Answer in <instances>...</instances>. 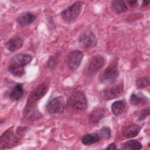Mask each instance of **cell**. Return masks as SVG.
Returning <instances> with one entry per match:
<instances>
[{
  "instance_id": "1",
  "label": "cell",
  "mask_w": 150,
  "mask_h": 150,
  "mask_svg": "<svg viewBox=\"0 0 150 150\" xmlns=\"http://www.w3.org/2000/svg\"><path fill=\"white\" fill-rule=\"evenodd\" d=\"M32 60L30 56L23 53L14 55L11 59L9 71L14 76L21 77L25 73L24 67Z\"/></svg>"
},
{
  "instance_id": "2",
  "label": "cell",
  "mask_w": 150,
  "mask_h": 150,
  "mask_svg": "<svg viewBox=\"0 0 150 150\" xmlns=\"http://www.w3.org/2000/svg\"><path fill=\"white\" fill-rule=\"evenodd\" d=\"M68 104L73 108L83 111L87 108V100L85 94L80 91L73 93L68 99Z\"/></svg>"
},
{
  "instance_id": "3",
  "label": "cell",
  "mask_w": 150,
  "mask_h": 150,
  "mask_svg": "<svg viewBox=\"0 0 150 150\" xmlns=\"http://www.w3.org/2000/svg\"><path fill=\"white\" fill-rule=\"evenodd\" d=\"M19 141V138L15 135L13 130V127H11V128L6 130L5 132H4L1 136V148L4 149L11 148L13 146L16 145Z\"/></svg>"
},
{
  "instance_id": "4",
  "label": "cell",
  "mask_w": 150,
  "mask_h": 150,
  "mask_svg": "<svg viewBox=\"0 0 150 150\" xmlns=\"http://www.w3.org/2000/svg\"><path fill=\"white\" fill-rule=\"evenodd\" d=\"M82 5L83 4L81 1H77L74 2L70 6L62 12V17L67 22L74 21L79 16L81 12Z\"/></svg>"
},
{
  "instance_id": "5",
  "label": "cell",
  "mask_w": 150,
  "mask_h": 150,
  "mask_svg": "<svg viewBox=\"0 0 150 150\" xmlns=\"http://www.w3.org/2000/svg\"><path fill=\"white\" fill-rule=\"evenodd\" d=\"M104 59L100 55L93 57L86 65L84 71V73L88 76H93L103 67L104 64Z\"/></svg>"
},
{
  "instance_id": "6",
  "label": "cell",
  "mask_w": 150,
  "mask_h": 150,
  "mask_svg": "<svg viewBox=\"0 0 150 150\" xmlns=\"http://www.w3.org/2000/svg\"><path fill=\"white\" fill-rule=\"evenodd\" d=\"M119 74L118 67L115 63L110 64L103 71L100 77L101 83L107 84L113 83Z\"/></svg>"
},
{
  "instance_id": "7",
  "label": "cell",
  "mask_w": 150,
  "mask_h": 150,
  "mask_svg": "<svg viewBox=\"0 0 150 150\" xmlns=\"http://www.w3.org/2000/svg\"><path fill=\"white\" fill-rule=\"evenodd\" d=\"M123 84L119 83L114 85H111L105 88L101 93L103 99L109 100L119 97L123 92Z\"/></svg>"
},
{
  "instance_id": "8",
  "label": "cell",
  "mask_w": 150,
  "mask_h": 150,
  "mask_svg": "<svg viewBox=\"0 0 150 150\" xmlns=\"http://www.w3.org/2000/svg\"><path fill=\"white\" fill-rule=\"evenodd\" d=\"M47 91V87L46 85L42 84L38 87L35 88L30 93L26 106L25 108V111L29 110L33 104L36 103L37 101L40 100L46 94Z\"/></svg>"
},
{
  "instance_id": "9",
  "label": "cell",
  "mask_w": 150,
  "mask_h": 150,
  "mask_svg": "<svg viewBox=\"0 0 150 150\" xmlns=\"http://www.w3.org/2000/svg\"><path fill=\"white\" fill-rule=\"evenodd\" d=\"M83 53L78 50L70 52L67 56L66 62L67 66L71 70H76L80 66L83 59Z\"/></svg>"
},
{
  "instance_id": "10",
  "label": "cell",
  "mask_w": 150,
  "mask_h": 150,
  "mask_svg": "<svg viewBox=\"0 0 150 150\" xmlns=\"http://www.w3.org/2000/svg\"><path fill=\"white\" fill-rule=\"evenodd\" d=\"M65 107V101L63 97L59 96L51 100L46 105V110L50 114L62 112Z\"/></svg>"
},
{
  "instance_id": "11",
  "label": "cell",
  "mask_w": 150,
  "mask_h": 150,
  "mask_svg": "<svg viewBox=\"0 0 150 150\" xmlns=\"http://www.w3.org/2000/svg\"><path fill=\"white\" fill-rule=\"evenodd\" d=\"M79 42L84 48L90 49L94 47L97 44V39L95 35L91 31H85L79 38Z\"/></svg>"
},
{
  "instance_id": "12",
  "label": "cell",
  "mask_w": 150,
  "mask_h": 150,
  "mask_svg": "<svg viewBox=\"0 0 150 150\" xmlns=\"http://www.w3.org/2000/svg\"><path fill=\"white\" fill-rule=\"evenodd\" d=\"M22 45L23 40L19 36H16L11 38L5 44L7 49L11 52L19 50L22 47Z\"/></svg>"
},
{
  "instance_id": "13",
  "label": "cell",
  "mask_w": 150,
  "mask_h": 150,
  "mask_svg": "<svg viewBox=\"0 0 150 150\" xmlns=\"http://www.w3.org/2000/svg\"><path fill=\"white\" fill-rule=\"evenodd\" d=\"M36 16L31 12H25L21 14L16 19L17 22L21 26L28 25L35 21Z\"/></svg>"
},
{
  "instance_id": "14",
  "label": "cell",
  "mask_w": 150,
  "mask_h": 150,
  "mask_svg": "<svg viewBox=\"0 0 150 150\" xmlns=\"http://www.w3.org/2000/svg\"><path fill=\"white\" fill-rule=\"evenodd\" d=\"M141 129V127L137 124H131L123 131V136L127 138H133L137 136Z\"/></svg>"
},
{
  "instance_id": "15",
  "label": "cell",
  "mask_w": 150,
  "mask_h": 150,
  "mask_svg": "<svg viewBox=\"0 0 150 150\" xmlns=\"http://www.w3.org/2000/svg\"><path fill=\"white\" fill-rule=\"evenodd\" d=\"M24 93L23 84L18 83L12 88L9 93V97L13 101H18L20 100Z\"/></svg>"
},
{
  "instance_id": "16",
  "label": "cell",
  "mask_w": 150,
  "mask_h": 150,
  "mask_svg": "<svg viewBox=\"0 0 150 150\" xmlns=\"http://www.w3.org/2000/svg\"><path fill=\"white\" fill-rule=\"evenodd\" d=\"M125 107V102L124 100H118L111 105V111L115 115L118 116L123 112Z\"/></svg>"
},
{
  "instance_id": "17",
  "label": "cell",
  "mask_w": 150,
  "mask_h": 150,
  "mask_svg": "<svg viewBox=\"0 0 150 150\" xmlns=\"http://www.w3.org/2000/svg\"><path fill=\"white\" fill-rule=\"evenodd\" d=\"M147 101V98L142 94L133 93L131 95L129 99L131 104L134 105H138L140 104H145Z\"/></svg>"
},
{
  "instance_id": "18",
  "label": "cell",
  "mask_w": 150,
  "mask_h": 150,
  "mask_svg": "<svg viewBox=\"0 0 150 150\" xmlns=\"http://www.w3.org/2000/svg\"><path fill=\"white\" fill-rule=\"evenodd\" d=\"M111 8L113 11L117 13H120L128 10V7L122 1H114L111 3Z\"/></svg>"
},
{
  "instance_id": "19",
  "label": "cell",
  "mask_w": 150,
  "mask_h": 150,
  "mask_svg": "<svg viewBox=\"0 0 150 150\" xmlns=\"http://www.w3.org/2000/svg\"><path fill=\"white\" fill-rule=\"evenodd\" d=\"M100 137L99 135L97 134H88L83 137L81 139V142L84 145H90L98 142L100 139Z\"/></svg>"
},
{
  "instance_id": "20",
  "label": "cell",
  "mask_w": 150,
  "mask_h": 150,
  "mask_svg": "<svg viewBox=\"0 0 150 150\" xmlns=\"http://www.w3.org/2000/svg\"><path fill=\"white\" fill-rule=\"evenodd\" d=\"M104 110L101 108H97L94 109L90 114V120L91 122L95 124L97 123L104 116Z\"/></svg>"
},
{
  "instance_id": "21",
  "label": "cell",
  "mask_w": 150,
  "mask_h": 150,
  "mask_svg": "<svg viewBox=\"0 0 150 150\" xmlns=\"http://www.w3.org/2000/svg\"><path fill=\"white\" fill-rule=\"evenodd\" d=\"M142 145L141 144V142L135 139L129 140L128 141L125 142L123 144V148L127 149H133V150L140 149L142 148Z\"/></svg>"
},
{
  "instance_id": "22",
  "label": "cell",
  "mask_w": 150,
  "mask_h": 150,
  "mask_svg": "<svg viewBox=\"0 0 150 150\" xmlns=\"http://www.w3.org/2000/svg\"><path fill=\"white\" fill-rule=\"evenodd\" d=\"M136 83L138 88H145L149 85V80L147 77H142L138 79Z\"/></svg>"
},
{
  "instance_id": "23",
  "label": "cell",
  "mask_w": 150,
  "mask_h": 150,
  "mask_svg": "<svg viewBox=\"0 0 150 150\" xmlns=\"http://www.w3.org/2000/svg\"><path fill=\"white\" fill-rule=\"evenodd\" d=\"M98 135L100 137H102L104 139H109L111 137V130L110 128L104 127L100 130V134Z\"/></svg>"
},
{
  "instance_id": "24",
  "label": "cell",
  "mask_w": 150,
  "mask_h": 150,
  "mask_svg": "<svg viewBox=\"0 0 150 150\" xmlns=\"http://www.w3.org/2000/svg\"><path fill=\"white\" fill-rule=\"evenodd\" d=\"M149 108L142 110L141 111V114H140V115L139 117V119L140 120L145 119L148 115H149Z\"/></svg>"
},
{
  "instance_id": "25",
  "label": "cell",
  "mask_w": 150,
  "mask_h": 150,
  "mask_svg": "<svg viewBox=\"0 0 150 150\" xmlns=\"http://www.w3.org/2000/svg\"><path fill=\"white\" fill-rule=\"evenodd\" d=\"M106 149H112V150L113 149H116L117 146H116V145L114 143H111L106 148Z\"/></svg>"
},
{
  "instance_id": "26",
  "label": "cell",
  "mask_w": 150,
  "mask_h": 150,
  "mask_svg": "<svg viewBox=\"0 0 150 150\" xmlns=\"http://www.w3.org/2000/svg\"><path fill=\"white\" fill-rule=\"evenodd\" d=\"M128 3L130 5L135 6V4L137 3V2L136 1H128Z\"/></svg>"
}]
</instances>
